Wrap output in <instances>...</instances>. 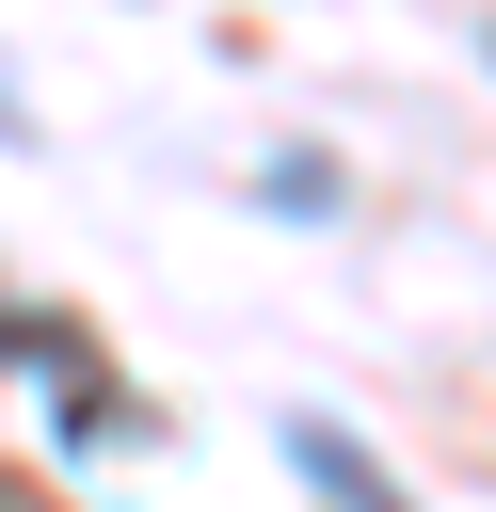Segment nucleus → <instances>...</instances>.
Wrapping results in <instances>:
<instances>
[{"mask_svg":"<svg viewBox=\"0 0 496 512\" xmlns=\"http://www.w3.org/2000/svg\"><path fill=\"white\" fill-rule=\"evenodd\" d=\"M288 464H304V480H320L336 512H416V496H400V480H384V464H368V448H352L336 416H304V432H288Z\"/></svg>","mask_w":496,"mask_h":512,"instance_id":"1","label":"nucleus"},{"mask_svg":"<svg viewBox=\"0 0 496 512\" xmlns=\"http://www.w3.org/2000/svg\"><path fill=\"white\" fill-rule=\"evenodd\" d=\"M0 144H32V96H16V80H0Z\"/></svg>","mask_w":496,"mask_h":512,"instance_id":"2","label":"nucleus"}]
</instances>
